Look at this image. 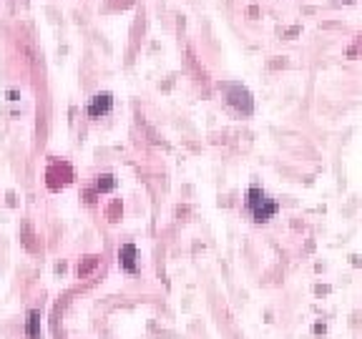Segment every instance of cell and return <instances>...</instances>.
<instances>
[{
    "mask_svg": "<svg viewBox=\"0 0 362 339\" xmlns=\"http://www.w3.org/2000/svg\"><path fill=\"white\" fill-rule=\"evenodd\" d=\"M224 88H227V101H229V106H234V108L242 111V113H252L254 103H252V96H249L247 88H242L239 83H232V86H224Z\"/></svg>",
    "mask_w": 362,
    "mask_h": 339,
    "instance_id": "6da1fadb",
    "label": "cell"
},
{
    "mask_svg": "<svg viewBox=\"0 0 362 339\" xmlns=\"http://www.w3.org/2000/svg\"><path fill=\"white\" fill-rule=\"evenodd\" d=\"M48 186L53 189V191H58V189H63L71 179H73V171H71V166L68 163H51V168H48Z\"/></svg>",
    "mask_w": 362,
    "mask_h": 339,
    "instance_id": "7a4b0ae2",
    "label": "cell"
},
{
    "mask_svg": "<svg viewBox=\"0 0 362 339\" xmlns=\"http://www.w3.org/2000/svg\"><path fill=\"white\" fill-rule=\"evenodd\" d=\"M111 108H113V96L111 93H96L91 98V103H88V116L91 118H101V116L111 113Z\"/></svg>",
    "mask_w": 362,
    "mask_h": 339,
    "instance_id": "3957f363",
    "label": "cell"
},
{
    "mask_svg": "<svg viewBox=\"0 0 362 339\" xmlns=\"http://www.w3.org/2000/svg\"><path fill=\"white\" fill-rule=\"evenodd\" d=\"M136 259H138V251H136L133 244H123V246L118 249V264H121L123 271L133 274V271H136Z\"/></svg>",
    "mask_w": 362,
    "mask_h": 339,
    "instance_id": "277c9868",
    "label": "cell"
},
{
    "mask_svg": "<svg viewBox=\"0 0 362 339\" xmlns=\"http://www.w3.org/2000/svg\"><path fill=\"white\" fill-rule=\"evenodd\" d=\"M277 201H272V199H264L257 209H252V214H254V221L257 224H264V221H269L274 214H277Z\"/></svg>",
    "mask_w": 362,
    "mask_h": 339,
    "instance_id": "5b68a950",
    "label": "cell"
},
{
    "mask_svg": "<svg viewBox=\"0 0 362 339\" xmlns=\"http://www.w3.org/2000/svg\"><path fill=\"white\" fill-rule=\"evenodd\" d=\"M26 331H28V336H31V339H41V311H38V309L28 311Z\"/></svg>",
    "mask_w": 362,
    "mask_h": 339,
    "instance_id": "8992f818",
    "label": "cell"
},
{
    "mask_svg": "<svg viewBox=\"0 0 362 339\" xmlns=\"http://www.w3.org/2000/svg\"><path fill=\"white\" fill-rule=\"evenodd\" d=\"M113 189H116V179H113L111 174L98 176V181H96V191H98V194H106V191H113Z\"/></svg>",
    "mask_w": 362,
    "mask_h": 339,
    "instance_id": "52a82bcc",
    "label": "cell"
},
{
    "mask_svg": "<svg viewBox=\"0 0 362 339\" xmlns=\"http://www.w3.org/2000/svg\"><path fill=\"white\" fill-rule=\"evenodd\" d=\"M264 199H267V196H264V191H262L259 186H252V189H249V194H247V206H249V209H257V206H259Z\"/></svg>",
    "mask_w": 362,
    "mask_h": 339,
    "instance_id": "ba28073f",
    "label": "cell"
},
{
    "mask_svg": "<svg viewBox=\"0 0 362 339\" xmlns=\"http://www.w3.org/2000/svg\"><path fill=\"white\" fill-rule=\"evenodd\" d=\"M96 264H98V256H86L83 264L78 266V276H88V274L96 269Z\"/></svg>",
    "mask_w": 362,
    "mask_h": 339,
    "instance_id": "9c48e42d",
    "label": "cell"
},
{
    "mask_svg": "<svg viewBox=\"0 0 362 339\" xmlns=\"http://www.w3.org/2000/svg\"><path fill=\"white\" fill-rule=\"evenodd\" d=\"M118 214H121V201H113V204L108 206V219H111V221H118Z\"/></svg>",
    "mask_w": 362,
    "mask_h": 339,
    "instance_id": "30bf717a",
    "label": "cell"
},
{
    "mask_svg": "<svg viewBox=\"0 0 362 339\" xmlns=\"http://www.w3.org/2000/svg\"><path fill=\"white\" fill-rule=\"evenodd\" d=\"M347 3H352V0H347Z\"/></svg>",
    "mask_w": 362,
    "mask_h": 339,
    "instance_id": "8fae6325",
    "label": "cell"
}]
</instances>
